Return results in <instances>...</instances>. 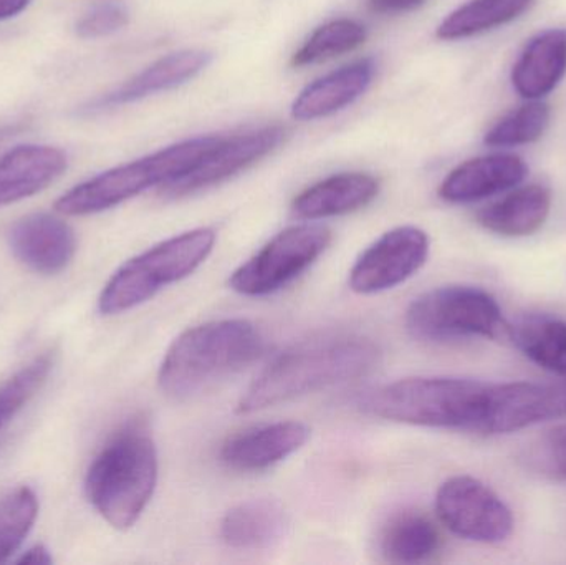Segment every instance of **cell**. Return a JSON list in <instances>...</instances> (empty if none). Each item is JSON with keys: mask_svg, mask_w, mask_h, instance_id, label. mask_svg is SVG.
<instances>
[{"mask_svg": "<svg viewBox=\"0 0 566 565\" xmlns=\"http://www.w3.org/2000/svg\"><path fill=\"white\" fill-rule=\"evenodd\" d=\"M375 73V62L363 59L322 76L296 96L292 106L293 118L310 122L346 108L368 90Z\"/></svg>", "mask_w": 566, "mask_h": 565, "instance_id": "obj_17", "label": "cell"}, {"mask_svg": "<svg viewBox=\"0 0 566 565\" xmlns=\"http://www.w3.org/2000/svg\"><path fill=\"white\" fill-rule=\"evenodd\" d=\"M289 517L281 504L251 500L232 508L221 523V537L232 550L262 551L281 543Z\"/></svg>", "mask_w": 566, "mask_h": 565, "instance_id": "obj_21", "label": "cell"}, {"mask_svg": "<svg viewBox=\"0 0 566 565\" xmlns=\"http://www.w3.org/2000/svg\"><path fill=\"white\" fill-rule=\"evenodd\" d=\"M532 364L566 381V321L552 314H527L509 324V338Z\"/></svg>", "mask_w": 566, "mask_h": 565, "instance_id": "obj_22", "label": "cell"}, {"mask_svg": "<svg viewBox=\"0 0 566 565\" xmlns=\"http://www.w3.org/2000/svg\"><path fill=\"white\" fill-rule=\"evenodd\" d=\"M381 352L358 334H322L286 348L252 381L238 404L254 414L335 385L348 384L378 368Z\"/></svg>", "mask_w": 566, "mask_h": 565, "instance_id": "obj_1", "label": "cell"}, {"mask_svg": "<svg viewBox=\"0 0 566 565\" xmlns=\"http://www.w3.org/2000/svg\"><path fill=\"white\" fill-rule=\"evenodd\" d=\"M551 125V108L545 103L532 100L527 105L507 113L499 119L488 135L485 145L492 148H512L537 142Z\"/></svg>", "mask_w": 566, "mask_h": 565, "instance_id": "obj_27", "label": "cell"}, {"mask_svg": "<svg viewBox=\"0 0 566 565\" xmlns=\"http://www.w3.org/2000/svg\"><path fill=\"white\" fill-rule=\"evenodd\" d=\"M211 53L198 49L181 50V52L163 56L118 88L90 102L85 112H103V109L128 105V103L146 98V96L176 88L199 75L211 63Z\"/></svg>", "mask_w": 566, "mask_h": 565, "instance_id": "obj_15", "label": "cell"}, {"mask_svg": "<svg viewBox=\"0 0 566 565\" xmlns=\"http://www.w3.org/2000/svg\"><path fill=\"white\" fill-rule=\"evenodd\" d=\"M285 135V128L272 125L231 138H222V142L191 172L163 186V195L168 198H182L219 185L242 169H248L259 159L265 158L281 145Z\"/></svg>", "mask_w": 566, "mask_h": 565, "instance_id": "obj_11", "label": "cell"}, {"mask_svg": "<svg viewBox=\"0 0 566 565\" xmlns=\"http://www.w3.org/2000/svg\"><path fill=\"white\" fill-rule=\"evenodd\" d=\"M379 550L392 564L428 563L441 550V533L421 511H402L386 524Z\"/></svg>", "mask_w": 566, "mask_h": 565, "instance_id": "obj_23", "label": "cell"}, {"mask_svg": "<svg viewBox=\"0 0 566 565\" xmlns=\"http://www.w3.org/2000/svg\"><path fill=\"white\" fill-rule=\"evenodd\" d=\"M20 129H22V126L20 125L0 126V143L6 142V139L10 138V136H13L15 135V133H19Z\"/></svg>", "mask_w": 566, "mask_h": 565, "instance_id": "obj_34", "label": "cell"}, {"mask_svg": "<svg viewBox=\"0 0 566 565\" xmlns=\"http://www.w3.org/2000/svg\"><path fill=\"white\" fill-rule=\"evenodd\" d=\"M428 0H368V7L371 12L379 15H395L419 9Z\"/></svg>", "mask_w": 566, "mask_h": 565, "instance_id": "obj_31", "label": "cell"}, {"mask_svg": "<svg viewBox=\"0 0 566 565\" xmlns=\"http://www.w3.org/2000/svg\"><path fill=\"white\" fill-rule=\"evenodd\" d=\"M128 23V13L118 6H102L83 15L76 23V33L82 39H99L112 35Z\"/></svg>", "mask_w": 566, "mask_h": 565, "instance_id": "obj_30", "label": "cell"}, {"mask_svg": "<svg viewBox=\"0 0 566 565\" xmlns=\"http://www.w3.org/2000/svg\"><path fill=\"white\" fill-rule=\"evenodd\" d=\"M525 176L527 165L518 156L502 153L481 156L452 169L442 181L439 196L452 205H468L515 188Z\"/></svg>", "mask_w": 566, "mask_h": 565, "instance_id": "obj_14", "label": "cell"}, {"mask_svg": "<svg viewBox=\"0 0 566 565\" xmlns=\"http://www.w3.org/2000/svg\"><path fill=\"white\" fill-rule=\"evenodd\" d=\"M436 511L451 533L472 543L501 544L514 533L511 508L492 488L468 474L439 486Z\"/></svg>", "mask_w": 566, "mask_h": 565, "instance_id": "obj_9", "label": "cell"}, {"mask_svg": "<svg viewBox=\"0 0 566 565\" xmlns=\"http://www.w3.org/2000/svg\"><path fill=\"white\" fill-rule=\"evenodd\" d=\"M216 244L209 228L192 229L129 259L109 278L98 299L103 315L132 311L205 264Z\"/></svg>", "mask_w": 566, "mask_h": 565, "instance_id": "obj_6", "label": "cell"}, {"mask_svg": "<svg viewBox=\"0 0 566 565\" xmlns=\"http://www.w3.org/2000/svg\"><path fill=\"white\" fill-rule=\"evenodd\" d=\"M52 563V554H50V551L46 550L45 546H42V544L30 547L29 551L20 554L19 559H15V564L45 565Z\"/></svg>", "mask_w": 566, "mask_h": 565, "instance_id": "obj_32", "label": "cell"}, {"mask_svg": "<svg viewBox=\"0 0 566 565\" xmlns=\"http://www.w3.org/2000/svg\"><path fill=\"white\" fill-rule=\"evenodd\" d=\"M535 0H471L449 13L436 35L441 40H461L497 29L524 15Z\"/></svg>", "mask_w": 566, "mask_h": 565, "instance_id": "obj_24", "label": "cell"}, {"mask_svg": "<svg viewBox=\"0 0 566 565\" xmlns=\"http://www.w3.org/2000/svg\"><path fill=\"white\" fill-rule=\"evenodd\" d=\"M308 438L310 428L302 421H279L251 428L222 444L221 461L231 470L258 473L292 457Z\"/></svg>", "mask_w": 566, "mask_h": 565, "instance_id": "obj_13", "label": "cell"}, {"mask_svg": "<svg viewBox=\"0 0 566 565\" xmlns=\"http://www.w3.org/2000/svg\"><path fill=\"white\" fill-rule=\"evenodd\" d=\"M32 0H0V20L12 19L29 7Z\"/></svg>", "mask_w": 566, "mask_h": 565, "instance_id": "obj_33", "label": "cell"}, {"mask_svg": "<svg viewBox=\"0 0 566 565\" xmlns=\"http://www.w3.org/2000/svg\"><path fill=\"white\" fill-rule=\"evenodd\" d=\"M366 40V29L349 19L332 20L318 27L305 43L296 50L292 63L295 66L315 65L343 53L353 52Z\"/></svg>", "mask_w": 566, "mask_h": 565, "instance_id": "obj_25", "label": "cell"}, {"mask_svg": "<svg viewBox=\"0 0 566 565\" xmlns=\"http://www.w3.org/2000/svg\"><path fill=\"white\" fill-rule=\"evenodd\" d=\"M221 142L222 136H199L109 169L65 192L56 201V211L88 216L115 208L146 189L169 185L188 175Z\"/></svg>", "mask_w": 566, "mask_h": 565, "instance_id": "obj_5", "label": "cell"}, {"mask_svg": "<svg viewBox=\"0 0 566 565\" xmlns=\"http://www.w3.org/2000/svg\"><path fill=\"white\" fill-rule=\"evenodd\" d=\"M379 182L366 172H339L310 186L293 199L292 211L296 218H335L349 215L368 206L378 196Z\"/></svg>", "mask_w": 566, "mask_h": 565, "instance_id": "obj_16", "label": "cell"}, {"mask_svg": "<svg viewBox=\"0 0 566 565\" xmlns=\"http://www.w3.org/2000/svg\"><path fill=\"white\" fill-rule=\"evenodd\" d=\"M429 258V238L422 229L402 226L376 239L349 271L356 294H378L411 279Z\"/></svg>", "mask_w": 566, "mask_h": 565, "instance_id": "obj_10", "label": "cell"}, {"mask_svg": "<svg viewBox=\"0 0 566 565\" xmlns=\"http://www.w3.org/2000/svg\"><path fill=\"white\" fill-rule=\"evenodd\" d=\"M494 384L452 377H412L368 391L359 407L373 417L415 427L489 437Z\"/></svg>", "mask_w": 566, "mask_h": 565, "instance_id": "obj_2", "label": "cell"}, {"mask_svg": "<svg viewBox=\"0 0 566 565\" xmlns=\"http://www.w3.org/2000/svg\"><path fill=\"white\" fill-rule=\"evenodd\" d=\"M525 470L552 481H566V425L532 440L522 450Z\"/></svg>", "mask_w": 566, "mask_h": 565, "instance_id": "obj_29", "label": "cell"}, {"mask_svg": "<svg viewBox=\"0 0 566 565\" xmlns=\"http://www.w3.org/2000/svg\"><path fill=\"white\" fill-rule=\"evenodd\" d=\"M566 73V29L538 33L525 46L512 70L518 95L538 100L554 92Z\"/></svg>", "mask_w": 566, "mask_h": 565, "instance_id": "obj_19", "label": "cell"}, {"mask_svg": "<svg viewBox=\"0 0 566 565\" xmlns=\"http://www.w3.org/2000/svg\"><path fill=\"white\" fill-rule=\"evenodd\" d=\"M264 348L261 332L244 318L189 328L166 352L159 367V388L169 398L188 400L254 364Z\"/></svg>", "mask_w": 566, "mask_h": 565, "instance_id": "obj_3", "label": "cell"}, {"mask_svg": "<svg viewBox=\"0 0 566 565\" xmlns=\"http://www.w3.org/2000/svg\"><path fill=\"white\" fill-rule=\"evenodd\" d=\"M158 483L156 444L143 421H129L103 447L85 478L96 513L115 530L135 526Z\"/></svg>", "mask_w": 566, "mask_h": 565, "instance_id": "obj_4", "label": "cell"}, {"mask_svg": "<svg viewBox=\"0 0 566 565\" xmlns=\"http://www.w3.org/2000/svg\"><path fill=\"white\" fill-rule=\"evenodd\" d=\"M551 211V189L544 185H528L482 208L478 212V222L502 238H525L547 222Z\"/></svg>", "mask_w": 566, "mask_h": 565, "instance_id": "obj_20", "label": "cell"}, {"mask_svg": "<svg viewBox=\"0 0 566 565\" xmlns=\"http://www.w3.org/2000/svg\"><path fill=\"white\" fill-rule=\"evenodd\" d=\"M66 169V155L53 146L13 148L0 159V206L30 198Z\"/></svg>", "mask_w": 566, "mask_h": 565, "instance_id": "obj_18", "label": "cell"}, {"mask_svg": "<svg viewBox=\"0 0 566 565\" xmlns=\"http://www.w3.org/2000/svg\"><path fill=\"white\" fill-rule=\"evenodd\" d=\"M405 322L412 337L431 344L509 338V322L497 299L475 285H441L424 292L409 305Z\"/></svg>", "mask_w": 566, "mask_h": 565, "instance_id": "obj_7", "label": "cell"}, {"mask_svg": "<svg viewBox=\"0 0 566 565\" xmlns=\"http://www.w3.org/2000/svg\"><path fill=\"white\" fill-rule=\"evenodd\" d=\"M332 241L323 226H293L279 232L258 254L229 279L232 291L245 297H264L281 291L306 271Z\"/></svg>", "mask_w": 566, "mask_h": 565, "instance_id": "obj_8", "label": "cell"}, {"mask_svg": "<svg viewBox=\"0 0 566 565\" xmlns=\"http://www.w3.org/2000/svg\"><path fill=\"white\" fill-rule=\"evenodd\" d=\"M53 368V354L40 355L0 385V431L39 394Z\"/></svg>", "mask_w": 566, "mask_h": 565, "instance_id": "obj_28", "label": "cell"}, {"mask_svg": "<svg viewBox=\"0 0 566 565\" xmlns=\"http://www.w3.org/2000/svg\"><path fill=\"white\" fill-rule=\"evenodd\" d=\"M39 516V500L30 488L20 486L0 498V564L22 546Z\"/></svg>", "mask_w": 566, "mask_h": 565, "instance_id": "obj_26", "label": "cell"}, {"mask_svg": "<svg viewBox=\"0 0 566 565\" xmlns=\"http://www.w3.org/2000/svg\"><path fill=\"white\" fill-rule=\"evenodd\" d=\"M9 248L17 261L36 274L65 271L76 251L73 229L63 219L46 212L19 219L9 231Z\"/></svg>", "mask_w": 566, "mask_h": 565, "instance_id": "obj_12", "label": "cell"}]
</instances>
